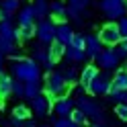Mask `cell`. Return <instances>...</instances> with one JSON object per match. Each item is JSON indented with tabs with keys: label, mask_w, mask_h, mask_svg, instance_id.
<instances>
[{
	"label": "cell",
	"mask_w": 127,
	"mask_h": 127,
	"mask_svg": "<svg viewBox=\"0 0 127 127\" xmlns=\"http://www.w3.org/2000/svg\"><path fill=\"white\" fill-rule=\"evenodd\" d=\"M100 8L109 21H119L127 14V0H100Z\"/></svg>",
	"instance_id": "3957f363"
},
{
	"label": "cell",
	"mask_w": 127,
	"mask_h": 127,
	"mask_svg": "<svg viewBox=\"0 0 127 127\" xmlns=\"http://www.w3.org/2000/svg\"><path fill=\"white\" fill-rule=\"evenodd\" d=\"M119 31H121V37H127V14H123L121 19H119Z\"/></svg>",
	"instance_id": "d590c367"
},
{
	"label": "cell",
	"mask_w": 127,
	"mask_h": 127,
	"mask_svg": "<svg viewBox=\"0 0 127 127\" xmlns=\"http://www.w3.org/2000/svg\"><path fill=\"white\" fill-rule=\"evenodd\" d=\"M19 6H21L19 0H2V2H0V8H4L6 12H17Z\"/></svg>",
	"instance_id": "f546056e"
},
{
	"label": "cell",
	"mask_w": 127,
	"mask_h": 127,
	"mask_svg": "<svg viewBox=\"0 0 127 127\" xmlns=\"http://www.w3.org/2000/svg\"><path fill=\"white\" fill-rule=\"evenodd\" d=\"M51 107H53V100L47 96L45 92H39L37 96L31 98V111L37 115V117H45L51 113Z\"/></svg>",
	"instance_id": "52a82bcc"
},
{
	"label": "cell",
	"mask_w": 127,
	"mask_h": 127,
	"mask_svg": "<svg viewBox=\"0 0 127 127\" xmlns=\"http://www.w3.org/2000/svg\"><path fill=\"white\" fill-rule=\"evenodd\" d=\"M76 105H78V107H80V109L84 111V113H86V117H92L96 125H102V123H107V119L102 117V111H100V107H98V105H96L94 100L86 98L84 94L76 98Z\"/></svg>",
	"instance_id": "277c9868"
},
{
	"label": "cell",
	"mask_w": 127,
	"mask_h": 127,
	"mask_svg": "<svg viewBox=\"0 0 127 127\" xmlns=\"http://www.w3.org/2000/svg\"><path fill=\"white\" fill-rule=\"evenodd\" d=\"M12 17V12H6L4 8H0V21H10Z\"/></svg>",
	"instance_id": "8d00e7d4"
},
{
	"label": "cell",
	"mask_w": 127,
	"mask_h": 127,
	"mask_svg": "<svg viewBox=\"0 0 127 127\" xmlns=\"http://www.w3.org/2000/svg\"><path fill=\"white\" fill-rule=\"evenodd\" d=\"M12 96L25 98V82L19 80V78H14V80H12Z\"/></svg>",
	"instance_id": "83f0119b"
},
{
	"label": "cell",
	"mask_w": 127,
	"mask_h": 127,
	"mask_svg": "<svg viewBox=\"0 0 127 127\" xmlns=\"http://www.w3.org/2000/svg\"><path fill=\"white\" fill-rule=\"evenodd\" d=\"M0 74H2V53H0Z\"/></svg>",
	"instance_id": "74e56055"
},
{
	"label": "cell",
	"mask_w": 127,
	"mask_h": 127,
	"mask_svg": "<svg viewBox=\"0 0 127 127\" xmlns=\"http://www.w3.org/2000/svg\"><path fill=\"white\" fill-rule=\"evenodd\" d=\"M14 51V41H10V39H4L0 37V53H12Z\"/></svg>",
	"instance_id": "4dcf8cb0"
},
{
	"label": "cell",
	"mask_w": 127,
	"mask_h": 127,
	"mask_svg": "<svg viewBox=\"0 0 127 127\" xmlns=\"http://www.w3.org/2000/svg\"><path fill=\"white\" fill-rule=\"evenodd\" d=\"M102 47H105V45H102V41L98 39V35H88V37H86V45H84L86 58H96Z\"/></svg>",
	"instance_id": "5bb4252c"
},
{
	"label": "cell",
	"mask_w": 127,
	"mask_h": 127,
	"mask_svg": "<svg viewBox=\"0 0 127 127\" xmlns=\"http://www.w3.org/2000/svg\"><path fill=\"white\" fill-rule=\"evenodd\" d=\"M31 37H35V25H19V29H14V41H29Z\"/></svg>",
	"instance_id": "e0dca14e"
},
{
	"label": "cell",
	"mask_w": 127,
	"mask_h": 127,
	"mask_svg": "<svg viewBox=\"0 0 127 127\" xmlns=\"http://www.w3.org/2000/svg\"><path fill=\"white\" fill-rule=\"evenodd\" d=\"M70 117H72V121L76 125H86V123H88V117H86V113L80 107H74L72 111H70Z\"/></svg>",
	"instance_id": "cb8c5ba5"
},
{
	"label": "cell",
	"mask_w": 127,
	"mask_h": 127,
	"mask_svg": "<svg viewBox=\"0 0 127 127\" xmlns=\"http://www.w3.org/2000/svg\"><path fill=\"white\" fill-rule=\"evenodd\" d=\"M98 39L102 41V45H109V47H115L121 39V31H119V25L115 21H109L107 25H102L98 31Z\"/></svg>",
	"instance_id": "8992f818"
},
{
	"label": "cell",
	"mask_w": 127,
	"mask_h": 127,
	"mask_svg": "<svg viewBox=\"0 0 127 127\" xmlns=\"http://www.w3.org/2000/svg\"><path fill=\"white\" fill-rule=\"evenodd\" d=\"M41 92V86H39V82H25V98H33L37 96V94Z\"/></svg>",
	"instance_id": "4316f807"
},
{
	"label": "cell",
	"mask_w": 127,
	"mask_h": 127,
	"mask_svg": "<svg viewBox=\"0 0 127 127\" xmlns=\"http://www.w3.org/2000/svg\"><path fill=\"white\" fill-rule=\"evenodd\" d=\"M123 102H127V90H125V100H123Z\"/></svg>",
	"instance_id": "f35d334b"
},
{
	"label": "cell",
	"mask_w": 127,
	"mask_h": 127,
	"mask_svg": "<svg viewBox=\"0 0 127 127\" xmlns=\"http://www.w3.org/2000/svg\"><path fill=\"white\" fill-rule=\"evenodd\" d=\"M12 76L23 82H39L41 78V66L33 58H19L12 64Z\"/></svg>",
	"instance_id": "6da1fadb"
},
{
	"label": "cell",
	"mask_w": 127,
	"mask_h": 127,
	"mask_svg": "<svg viewBox=\"0 0 127 127\" xmlns=\"http://www.w3.org/2000/svg\"><path fill=\"white\" fill-rule=\"evenodd\" d=\"M31 115H33V111H31L29 107H25V105H17V107L12 109V117L23 119V121H25V119H29Z\"/></svg>",
	"instance_id": "484cf974"
},
{
	"label": "cell",
	"mask_w": 127,
	"mask_h": 127,
	"mask_svg": "<svg viewBox=\"0 0 127 127\" xmlns=\"http://www.w3.org/2000/svg\"><path fill=\"white\" fill-rule=\"evenodd\" d=\"M96 74H98V70H96V66H92V64H88V66L80 72V78H78V80H80V84L86 88V92H88V84L94 80V76H96Z\"/></svg>",
	"instance_id": "ac0fdd59"
},
{
	"label": "cell",
	"mask_w": 127,
	"mask_h": 127,
	"mask_svg": "<svg viewBox=\"0 0 127 127\" xmlns=\"http://www.w3.org/2000/svg\"><path fill=\"white\" fill-rule=\"evenodd\" d=\"M117 117L121 121H127V102H117V109H115Z\"/></svg>",
	"instance_id": "e575fe53"
},
{
	"label": "cell",
	"mask_w": 127,
	"mask_h": 127,
	"mask_svg": "<svg viewBox=\"0 0 127 127\" xmlns=\"http://www.w3.org/2000/svg\"><path fill=\"white\" fill-rule=\"evenodd\" d=\"M35 35L39 37L41 43H51L55 39V23L47 21V19H41V23L35 27Z\"/></svg>",
	"instance_id": "9c48e42d"
},
{
	"label": "cell",
	"mask_w": 127,
	"mask_h": 127,
	"mask_svg": "<svg viewBox=\"0 0 127 127\" xmlns=\"http://www.w3.org/2000/svg\"><path fill=\"white\" fill-rule=\"evenodd\" d=\"M49 17L55 21V23H64L68 19V6L62 2V0H53L49 4Z\"/></svg>",
	"instance_id": "7c38bea8"
},
{
	"label": "cell",
	"mask_w": 127,
	"mask_h": 127,
	"mask_svg": "<svg viewBox=\"0 0 127 127\" xmlns=\"http://www.w3.org/2000/svg\"><path fill=\"white\" fill-rule=\"evenodd\" d=\"M115 47H117L119 58H121V60H125V58H127V37H121V39H119V43H117Z\"/></svg>",
	"instance_id": "d6a6232c"
},
{
	"label": "cell",
	"mask_w": 127,
	"mask_h": 127,
	"mask_svg": "<svg viewBox=\"0 0 127 127\" xmlns=\"http://www.w3.org/2000/svg\"><path fill=\"white\" fill-rule=\"evenodd\" d=\"M111 82H113V78H111L105 72H98L96 76H94V80L88 84V92L92 94V96H105V94H109L111 90Z\"/></svg>",
	"instance_id": "5b68a950"
},
{
	"label": "cell",
	"mask_w": 127,
	"mask_h": 127,
	"mask_svg": "<svg viewBox=\"0 0 127 127\" xmlns=\"http://www.w3.org/2000/svg\"><path fill=\"white\" fill-rule=\"evenodd\" d=\"M74 107H76V100H74L72 96H68V94H66V96H62V98L55 100V105H53L51 109L55 111V115H58V117H68L70 111H72Z\"/></svg>",
	"instance_id": "8fae6325"
},
{
	"label": "cell",
	"mask_w": 127,
	"mask_h": 127,
	"mask_svg": "<svg viewBox=\"0 0 127 127\" xmlns=\"http://www.w3.org/2000/svg\"><path fill=\"white\" fill-rule=\"evenodd\" d=\"M47 51H49V58L53 62H60L64 58V51H66V45H64L62 41H58V39H53V41L49 43V47H47Z\"/></svg>",
	"instance_id": "ffe728a7"
},
{
	"label": "cell",
	"mask_w": 127,
	"mask_h": 127,
	"mask_svg": "<svg viewBox=\"0 0 127 127\" xmlns=\"http://www.w3.org/2000/svg\"><path fill=\"white\" fill-rule=\"evenodd\" d=\"M72 27L68 25L66 21L64 23H55V39H58V41H62L64 45H68L70 43V39H72Z\"/></svg>",
	"instance_id": "9a60e30c"
},
{
	"label": "cell",
	"mask_w": 127,
	"mask_h": 127,
	"mask_svg": "<svg viewBox=\"0 0 127 127\" xmlns=\"http://www.w3.org/2000/svg\"><path fill=\"white\" fill-rule=\"evenodd\" d=\"M62 74H64V78H66L70 84H74V82H76V68H74V66H68Z\"/></svg>",
	"instance_id": "836d02e7"
},
{
	"label": "cell",
	"mask_w": 127,
	"mask_h": 127,
	"mask_svg": "<svg viewBox=\"0 0 127 127\" xmlns=\"http://www.w3.org/2000/svg\"><path fill=\"white\" fill-rule=\"evenodd\" d=\"M64 55L68 58L70 64H78V62H84L86 60V51L80 49V47H74V45H66V51H64Z\"/></svg>",
	"instance_id": "2e32d148"
},
{
	"label": "cell",
	"mask_w": 127,
	"mask_h": 127,
	"mask_svg": "<svg viewBox=\"0 0 127 127\" xmlns=\"http://www.w3.org/2000/svg\"><path fill=\"white\" fill-rule=\"evenodd\" d=\"M119 53H117V49H111V47H102V49L98 51V55H96V62L100 64V68H105L107 72L109 70H115L117 66H119Z\"/></svg>",
	"instance_id": "ba28073f"
},
{
	"label": "cell",
	"mask_w": 127,
	"mask_h": 127,
	"mask_svg": "<svg viewBox=\"0 0 127 127\" xmlns=\"http://www.w3.org/2000/svg\"><path fill=\"white\" fill-rule=\"evenodd\" d=\"M111 88L127 90V68H121V70H117V72H115L113 82H111Z\"/></svg>",
	"instance_id": "d6986e66"
},
{
	"label": "cell",
	"mask_w": 127,
	"mask_h": 127,
	"mask_svg": "<svg viewBox=\"0 0 127 127\" xmlns=\"http://www.w3.org/2000/svg\"><path fill=\"white\" fill-rule=\"evenodd\" d=\"M19 25H33L35 23V10H33V6H25V8H21L19 10Z\"/></svg>",
	"instance_id": "7402d4cb"
},
{
	"label": "cell",
	"mask_w": 127,
	"mask_h": 127,
	"mask_svg": "<svg viewBox=\"0 0 127 127\" xmlns=\"http://www.w3.org/2000/svg\"><path fill=\"white\" fill-rule=\"evenodd\" d=\"M90 4V0H68V17H72L76 23H82L80 12Z\"/></svg>",
	"instance_id": "4fadbf2b"
},
{
	"label": "cell",
	"mask_w": 127,
	"mask_h": 127,
	"mask_svg": "<svg viewBox=\"0 0 127 127\" xmlns=\"http://www.w3.org/2000/svg\"><path fill=\"white\" fill-rule=\"evenodd\" d=\"M33 10H35V19H45V17H49V4H47V0H35Z\"/></svg>",
	"instance_id": "603a6c76"
},
{
	"label": "cell",
	"mask_w": 127,
	"mask_h": 127,
	"mask_svg": "<svg viewBox=\"0 0 127 127\" xmlns=\"http://www.w3.org/2000/svg\"><path fill=\"white\" fill-rule=\"evenodd\" d=\"M31 58H33L41 68H45V70H51V68H53V64H55V62L49 58V51H47V47H43V45H37L35 49H33V55H31Z\"/></svg>",
	"instance_id": "30bf717a"
},
{
	"label": "cell",
	"mask_w": 127,
	"mask_h": 127,
	"mask_svg": "<svg viewBox=\"0 0 127 127\" xmlns=\"http://www.w3.org/2000/svg\"><path fill=\"white\" fill-rule=\"evenodd\" d=\"M0 37L14 41V27L10 25V21H0Z\"/></svg>",
	"instance_id": "d4e9b609"
},
{
	"label": "cell",
	"mask_w": 127,
	"mask_h": 127,
	"mask_svg": "<svg viewBox=\"0 0 127 127\" xmlns=\"http://www.w3.org/2000/svg\"><path fill=\"white\" fill-rule=\"evenodd\" d=\"M68 88H70V82L64 78L62 72H49V74L45 76V88H43V92L53 102L58 100V98H62V96H66Z\"/></svg>",
	"instance_id": "7a4b0ae2"
},
{
	"label": "cell",
	"mask_w": 127,
	"mask_h": 127,
	"mask_svg": "<svg viewBox=\"0 0 127 127\" xmlns=\"http://www.w3.org/2000/svg\"><path fill=\"white\" fill-rule=\"evenodd\" d=\"M70 45H74V47H80V49H84V45H86V35L74 33V35H72V39H70Z\"/></svg>",
	"instance_id": "1f68e13d"
},
{
	"label": "cell",
	"mask_w": 127,
	"mask_h": 127,
	"mask_svg": "<svg viewBox=\"0 0 127 127\" xmlns=\"http://www.w3.org/2000/svg\"><path fill=\"white\" fill-rule=\"evenodd\" d=\"M12 94V78L0 74V100H6Z\"/></svg>",
	"instance_id": "44dd1931"
},
{
	"label": "cell",
	"mask_w": 127,
	"mask_h": 127,
	"mask_svg": "<svg viewBox=\"0 0 127 127\" xmlns=\"http://www.w3.org/2000/svg\"><path fill=\"white\" fill-rule=\"evenodd\" d=\"M51 123L55 125V127H76V123L72 121V117H55V119H51Z\"/></svg>",
	"instance_id": "f1b7e54d"
}]
</instances>
